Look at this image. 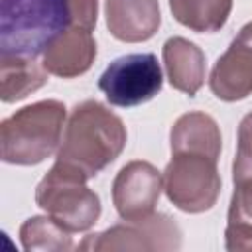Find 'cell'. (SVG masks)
<instances>
[{
  "label": "cell",
  "instance_id": "obj_17",
  "mask_svg": "<svg viewBox=\"0 0 252 252\" xmlns=\"http://www.w3.org/2000/svg\"><path fill=\"white\" fill-rule=\"evenodd\" d=\"M232 179L234 183L252 179V112H248L238 124Z\"/></svg>",
  "mask_w": 252,
  "mask_h": 252
},
{
  "label": "cell",
  "instance_id": "obj_10",
  "mask_svg": "<svg viewBox=\"0 0 252 252\" xmlns=\"http://www.w3.org/2000/svg\"><path fill=\"white\" fill-rule=\"evenodd\" d=\"M96 59V41L93 33L79 26L63 30L43 51V67L49 75L73 79L87 73Z\"/></svg>",
  "mask_w": 252,
  "mask_h": 252
},
{
  "label": "cell",
  "instance_id": "obj_8",
  "mask_svg": "<svg viewBox=\"0 0 252 252\" xmlns=\"http://www.w3.org/2000/svg\"><path fill=\"white\" fill-rule=\"evenodd\" d=\"M163 189V175L150 161L126 163L112 181V203L122 220H138L154 213Z\"/></svg>",
  "mask_w": 252,
  "mask_h": 252
},
{
  "label": "cell",
  "instance_id": "obj_16",
  "mask_svg": "<svg viewBox=\"0 0 252 252\" xmlns=\"http://www.w3.org/2000/svg\"><path fill=\"white\" fill-rule=\"evenodd\" d=\"M20 242L22 248L28 252H67L73 250V236L71 232L61 226L49 215L30 217L20 226Z\"/></svg>",
  "mask_w": 252,
  "mask_h": 252
},
{
  "label": "cell",
  "instance_id": "obj_9",
  "mask_svg": "<svg viewBox=\"0 0 252 252\" xmlns=\"http://www.w3.org/2000/svg\"><path fill=\"white\" fill-rule=\"evenodd\" d=\"M209 87L217 98L226 102L252 94V22L240 28L228 49L217 59Z\"/></svg>",
  "mask_w": 252,
  "mask_h": 252
},
{
  "label": "cell",
  "instance_id": "obj_18",
  "mask_svg": "<svg viewBox=\"0 0 252 252\" xmlns=\"http://www.w3.org/2000/svg\"><path fill=\"white\" fill-rule=\"evenodd\" d=\"M228 220H244L252 224V179L234 183L228 207Z\"/></svg>",
  "mask_w": 252,
  "mask_h": 252
},
{
  "label": "cell",
  "instance_id": "obj_4",
  "mask_svg": "<svg viewBox=\"0 0 252 252\" xmlns=\"http://www.w3.org/2000/svg\"><path fill=\"white\" fill-rule=\"evenodd\" d=\"M87 177L59 161L51 165L37 183L35 203L69 232H83L94 226L100 217V199L87 187Z\"/></svg>",
  "mask_w": 252,
  "mask_h": 252
},
{
  "label": "cell",
  "instance_id": "obj_7",
  "mask_svg": "<svg viewBox=\"0 0 252 252\" xmlns=\"http://www.w3.org/2000/svg\"><path fill=\"white\" fill-rule=\"evenodd\" d=\"M181 228L173 217L152 213L138 220L118 222L102 232L89 234L79 250H179Z\"/></svg>",
  "mask_w": 252,
  "mask_h": 252
},
{
  "label": "cell",
  "instance_id": "obj_1",
  "mask_svg": "<svg viewBox=\"0 0 252 252\" xmlns=\"http://www.w3.org/2000/svg\"><path fill=\"white\" fill-rule=\"evenodd\" d=\"M126 138L118 114L98 100H83L71 110L55 161L93 179L122 154Z\"/></svg>",
  "mask_w": 252,
  "mask_h": 252
},
{
  "label": "cell",
  "instance_id": "obj_12",
  "mask_svg": "<svg viewBox=\"0 0 252 252\" xmlns=\"http://www.w3.org/2000/svg\"><path fill=\"white\" fill-rule=\"evenodd\" d=\"M167 79L173 89L195 96L205 83L207 59L199 45L185 37H169L161 49Z\"/></svg>",
  "mask_w": 252,
  "mask_h": 252
},
{
  "label": "cell",
  "instance_id": "obj_11",
  "mask_svg": "<svg viewBox=\"0 0 252 252\" xmlns=\"http://www.w3.org/2000/svg\"><path fill=\"white\" fill-rule=\"evenodd\" d=\"M104 16L110 35L124 43L148 41L161 24L158 0H106Z\"/></svg>",
  "mask_w": 252,
  "mask_h": 252
},
{
  "label": "cell",
  "instance_id": "obj_13",
  "mask_svg": "<svg viewBox=\"0 0 252 252\" xmlns=\"http://www.w3.org/2000/svg\"><path fill=\"white\" fill-rule=\"evenodd\" d=\"M169 144H171V154L195 152V154H205L219 161L222 138L219 124L215 122L213 116L193 110L181 114L173 122L169 132Z\"/></svg>",
  "mask_w": 252,
  "mask_h": 252
},
{
  "label": "cell",
  "instance_id": "obj_14",
  "mask_svg": "<svg viewBox=\"0 0 252 252\" xmlns=\"http://www.w3.org/2000/svg\"><path fill=\"white\" fill-rule=\"evenodd\" d=\"M47 71L35 57L0 55V98L18 102L47 83Z\"/></svg>",
  "mask_w": 252,
  "mask_h": 252
},
{
  "label": "cell",
  "instance_id": "obj_3",
  "mask_svg": "<svg viewBox=\"0 0 252 252\" xmlns=\"http://www.w3.org/2000/svg\"><path fill=\"white\" fill-rule=\"evenodd\" d=\"M69 26V0H0V55L37 57Z\"/></svg>",
  "mask_w": 252,
  "mask_h": 252
},
{
  "label": "cell",
  "instance_id": "obj_19",
  "mask_svg": "<svg viewBox=\"0 0 252 252\" xmlns=\"http://www.w3.org/2000/svg\"><path fill=\"white\" fill-rule=\"evenodd\" d=\"M71 26L93 30L98 18V0H69Z\"/></svg>",
  "mask_w": 252,
  "mask_h": 252
},
{
  "label": "cell",
  "instance_id": "obj_5",
  "mask_svg": "<svg viewBox=\"0 0 252 252\" xmlns=\"http://www.w3.org/2000/svg\"><path fill=\"white\" fill-rule=\"evenodd\" d=\"M220 185L217 159L205 154H171L163 171V191L183 213H203L213 209L220 195Z\"/></svg>",
  "mask_w": 252,
  "mask_h": 252
},
{
  "label": "cell",
  "instance_id": "obj_6",
  "mask_svg": "<svg viewBox=\"0 0 252 252\" xmlns=\"http://www.w3.org/2000/svg\"><path fill=\"white\" fill-rule=\"evenodd\" d=\"M163 85L154 53H130L114 59L98 79V89L114 106H138L152 100Z\"/></svg>",
  "mask_w": 252,
  "mask_h": 252
},
{
  "label": "cell",
  "instance_id": "obj_20",
  "mask_svg": "<svg viewBox=\"0 0 252 252\" xmlns=\"http://www.w3.org/2000/svg\"><path fill=\"white\" fill-rule=\"evenodd\" d=\"M226 250H252V224L244 220H228L226 224Z\"/></svg>",
  "mask_w": 252,
  "mask_h": 252
},
{
  "label": "cell",
  "instance_id": "obj_2",
  "mask_svg": "<svg viewBox=\"0 0 252 252\" xmlns=\"http://www.w3.org/2000/svg\"><path fill=\"white\" fill-rule=\"evenodd\" d=\"M67 108L61 100L32 102L0 124V156L4 163L37 165L61 146Z\"/></svg>",
  "mask_w": 252,
  "mask_h": 252
},
{
  "label": "cell",
  "instance_id": "obj_15",
  "mask_svg": "<svg viewBox=\"0 0 252 252\" xmlns=\"http://www.w3.org/2000/svg\"><path fill=\"white\" fill-rule=\"evenodd\" d=\"M173 18L197 33L219 32L232 10V0H169Z\"/></svg>",
  "mask_w": 252,
  "mask_h": 252
}]
</instances>
